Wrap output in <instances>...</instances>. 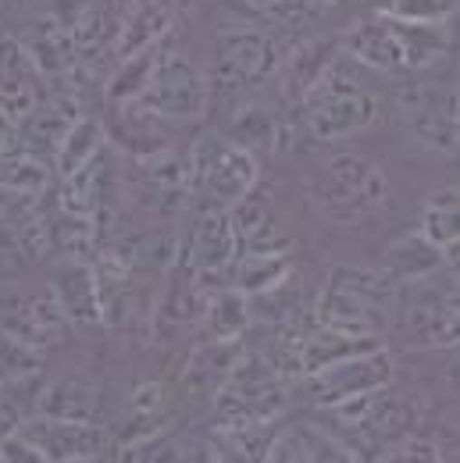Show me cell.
I'll list each match as a JSON object with an SVG mask.
<instances>
[{
  "label": "cell",
  "instance_id": "cell-1",
  "mask_svg": "<svg viewBox=\"0 0 460 463\" xmlns=\"http://www.w3.org/2000/svg\"><path fill=\"white\" fill-rule=\"evenodd\" d=\"M300 118L311 139L340 143L368 132L382 118V97L364 86L360 64L336 51V58L300 93Z\"/></svg>",
  "mask_w": 460,
  "mask_h": 463
},
{
  "label": "cell",
  "instance_id": "cell-2",
  "mask_svg": "<svg viewBox=\"0 0 460 463\" xmlns=\"http://www.w3.org/2000/svg\"><path fill=\"white\" fill-rule=\"evenodd\" d=\"M311 196L325 222L340 229H357L389 203V178L371 157L357 150H340L314 168Z\"/></svg>",
  "mask_w": 460,
  "mask_h": 463
},
{
  "label": "cell",
  "instance_id": "cell-3",
  "mask_svg": "<svg viewBox=\"0 0 460 463\" xmlns=\"http://www.w3.org/2000/svg\"><path fill=\"white\" fill-rule=\"evenodd\" d=\"M397 307V282L386 271L332 268L314 303V325L350 335H386L389 310Z\"/></svg>",
  "mask_w": 460,
  "mask_h": 463
},
{
  "label": "cell",
  "instance_id": "cell-4",
  "mask_svg": "<svg viewBox=\"0 0 460 463\" xmlns=\"http://www.w3.org/2000/svg\"><path fill=\"white\" fill-rule=\"evenodd\" d=\"M283 64H286V54L275 33L250 25V22L222 25L218 43H215V68L207 75L211 97L215 93H225V97L254 93L264 82H272L283 71Z\"/></svg>",
  "mask_w": 460,
  "mask_h": 463
},
{
  "label": "cell",
  "instance_id": "cell-5",
  "mask_svg": "<svg viewBox=\"0 0 460 463\" xmlns=\"http://www.w3.org/2000/svg\"><path fill=\"white\" fill-rule=\"evenodd\" d=\"M189 175L193 200H200V207L232 211L243 196L257 189L261 161L225 132H200L189 146Z\"/></svg>",
  "mask_w": 460,
  "mask_h": 463
},
{
  "label": "cell",
  "instance_id": "cell-6",
  "mask_svg": "<svg viewBox=\"0 0 460 463\" xmlns=\"http://www.w3.org/2000/svg\"><path fill=\"white\" fill-rule=\"evenodd\" d=\"M400 335L407 346L450 349L457 346V279H414L397 286Z\"/></svg>",
  "mask_w": 460,
  "mask_h": 463
},
{
  "label": "cell",
  "instance_id": "cell-7",
  "mask_svg": "<svg viewBox=\"0 0 460 463\" xmlns=\"http://www.w3.org/2000/svg\"><path fill=\"white\" fill-rule=\"evenodd\" d=\"M132 104L147 108L150 115L165 118V121H196L211 104V86L200 64L186 51H168V54L158 51L150 75Z\"/></svg>",
  "mask_w": 460,
  "mask_h": 463
},
{
  "label": "cell",
  "instance_id": "cell-8",
  "mask_svg": "<svg viewBox=\"0 0 460 463\" xmlns=\"http://www.w3.org/2000/svg\"><path fill=\"white\" fill-rule=\"evenodd\" d=\"M14 431L43 457V463H90L118 453V439L111 435V428L97 420L36 413V417H22Z\"/></svg>",
  "mask_w": 460,
  "mask_h": 463
},
{
  "label": "cell",
  "instance_id": "cell-9",
  "mask_svg": "<svg viewBox=\"0 0 460 463\" xmlns=\"http://www.w3.org/2000/svg\"><path fill=\"white\" fill-rule=\"evenodd\" d=\"M393 378H397V356L386 346H375L307 374V392H311V403L325 410L353 396L375 392L382 385H393Z\"/></svg>",
  "mask_w": 460,
  "mask_h": 463
},
{
  "label": "cell",
  "instance_id": "cell-10",
  "mask_svg": "<svg viewBox=\"0 0 460 463\" xmlns=\"http://www.w3.org/2000/svg\"><path fill=\"white\" fill-rule=\"evenodd\" d=\"M68 328H72V321L64 317L51 286L47 289L0 286V332L43 353L47 346L64 343Z\"/></svg>",
  "mask_w": 460,
  "mask_h": 463
},
{
  "label": "cell",
  "instance_id": "cell-11",
  "mask_svg": "<svg viewBox=\"0 0 460 463\" xmlns=\"http://www.w3.org/2000/svg\"><path fill=\"white\" fill-rule=\"evenodd\" d=\"M47 75L33 61L29 47L14 36H0V115L7 121H25L47 100Z\"/></svg>",
  "mask_w": 460,
  "mask_h": 463
},
{
  "label": "cell",
  "instance_id": "cell-12",
  "mask_svg": "<svg viewBox=\"0 0 460 463\" xmlns=\"http://www.w3.org/2000/svg\"><path fill=\"white\" fill-rule=\"evenodd\" d=\"M403 111L417 143L457 154V86H414L403 93Z\"/></svg>",
  "mask_w": 460,
  "mask_h": 463
},
{
  "label": "cell",
  "instance_id": "cell-13",
  "mask_svg": "<svg viewBox=\"0 0 460 463\" xmlns=\"http://www.w3.org/2000/svg\"><path fill=\"white\" fill-rule=\"evenodd\" d=\"M178 253L189 260V268L204 282H211L218 275H229L232 260L239 253V239H235V225H232L229 211L200 207L196 225L189 229V239L178 246Z\"/></svg>",
  "mask_w": 460,
  "mask_h": 463
},
{
  "label": "cell",
  "instance_id": "cell-14",
  "mask_svg": "<svg viewBox=\"0 0 460 463\" xmlns=\"http://www.w3.org/2000/svg\"><path fill=\"white\" fill-rule=\"evenodd\" d=\"M336 47L350 61H357L360 68H368V71H382V75L403 71L400 29L386 14H375V18H364V22L350 25L336 40Z\"/></svg>",
  "mask_w": 460,
  "mask_h": 463
},
{
  "label": "cell",
  "instance_id": "cell-15",
  "mask_svg": "<svg viewBox=\"0 0 460 463\" xmlns=\"http://www.w3.org/2000/svg\"><path fill=\"white\" fill-rule=\"evenodd\" d=\"M178 0H129L121 25L115 36V58H136L143 51H154L175 25Z\"/></svg>",
  "mask_w": 460,
  "mask_h": 463
},
{
  "label": "cell",
  "instance_id": "cell-16",
  "mask_svg": "<svg viewBox=\"0 0 460 463\" xmlns=\"http://www.w3.org/2000/svg\"><path fill=\"white\" fill-rule=\"evenodd\" d=\"M108 196H111V154L101 150L93 161H86L79 172L61 178L58 207L61 214L101 222L108 214Z\"/></svg>",
  "mask_w": 460,
  "mask_h": 463
},
{
  "label": "cell",
  "instance_id": "cell-17",
  "mask_svg": "<svg viewBox=\"0 0 460 463\" xmlns=\"http://www.w3.org/2000/svg\"><path fill=\"white\" fill-rule=\"evenodd\" d=\"M51 292L64 310V317L72 325H104L101 314V292L93 279V264L82 257H64L54 275H51Z\"/></svg>",
  "mask_w": 460,
  "mask_h": 463
},
{
  "label": "cell",
  "instance_id": "cell-18",
  "mask_svg": "<svg viewBox=\"0 0 460 463\" xmlns=\"http://www.w3.org/2000/svg\"><path fill=\"white\" fill-rule=\"evenodd\" d=\"M143 168V185H147V200L161 211L175 214L182 207L193 203V175H189V157H178L172 146L139 157Z\"/></svg>",
  "mask_w": 460,
  "mask_h": 463
},
{
  "label": "cell",
  "instance_id": "cell-19",
  "mask_svg": "<svg viewBox=\"0 0 460 463\" xmlns=\"http://www.w3.org/2000/svg\"><path fill=\"white\" fill-rule=\"evenodd\" d=\"M232 225H235V239H239V253H289V235L279 225L275 203L264 193H250L243 196L229 211Z\"/></svg>",
  "mask_w": 460,
  "mask_h": 463
},
{
  "label": "cell",
  "instance_id": "cell-20",
  "mask_svg": "<svg viewBox=\"0 0 460 463\" xmlns=\"http://www.w3.org/2000/svg\"><path fill=\"white\" fill-rule=\"evenodd\" d=\"M357 453L346 446L343 439H336L332 431L318 428V424H289L275 428L272 446L264 453V460H353Z\"/></svg>",
  "mask_w": 460,
  "mask_h": 463
},
{
  "label": "cell",
  "instance_id": "cell-21",
  "mask_svg": "<svg viewBox=\"0 0 460 463\" xmlns=\"http://www.w3.org/2000/svg\"><path fill=\"white\" fill-rule=\"evenodd\" d=\"M460 196L457 185H446L439 193L428 196V203L421 207V222H417V232L450 260L457 264V242H460Z\"/></svg>",
  "mask_w": 460,
  "mask_h": 463
},
{
  "label": "cell",
  "instance_id": "cell-22",
  "mask_svg": "<svg viewBox=\"0 0 460 463\" xmlns=\"http://www.w3.org/2000/svg\"><path fill=\"white\" fill-rule=\"evenodd\" d=\"M443 268H450V260L421 235V232H410V235H403L397 239L393 246H389V253H386V264H382V271L400 286V282H414V279H425V275H436V271H443Z\"/></svg>",
  "mask_w": 460,
  "mask_h": 463
},
{
  "label": "cell",
  "instance_id": "cell-23",
  "mask_svg": "<svg viewBox=\"0 0 460 463\" xmlns=\"http://www.w3.org/2000/svg\"><path fill=\"white\" fill-rule=\"evenodd\" d=\"M225 136L235 139L239 146H246L250 154H261V150H279L286 146V121L279 118V111L272 104H243L232 125L225 128Z\"/></svg>",
  "mask_w": 460,
  "mask_h": 463
},
{
  "label": "cell",
  "instance_id": "cell-24",
  "mask_svg": "<svg viewBox=\"0 0 460 463\" xmlns=\"http://www.w3.org/2000/svg\"><path fill=\"white\" fill-rule=\"evenodd\" d=\"M232 289H239L243 296H268L275 292L289 279V253H235L229 268Z\"/></svg>",
  "mask_w": 460,
  "mask_h": 463
},
{
  "label": "cell",
  "instance_id": "cell-25",
  "mask_svg": "<svg viewBox=\"0 0 460 463\" xmlns=\"http://www.w3.org/2000/svg\"><path fill=\"white\" fill-rule=\"evenodd\" d=\"M250 296H243L239 289H225V292H215L204 299V314H200V328L207 339L215 343H239V335H246L250 328Z\"/></svg>",
  "mask_w": 460,
  "mask_h": 463
},
{
  "label": "cell",
  "instance_id": "cell-26",
  "mask_svg": "<svg viewBox=\"0 0 460 463\" xmlns=\"http://www.w3.org/2000/svg\"><path fill=\"white\" fill-rule=\"evenodd\" d=\"M97 410H101V392L79 378H61L36 396V413H47V417L97 420Z\"/></svg>",
  "mask_w": 460,
  "mask_h": 463
},
{
  "label": "cell",
  "instance_id": "cell-27",
  "mask_svg": "<svg viewBox=\"0 0 460 463\" xmlns=\"http://www.w3.org/2000/svg\"><path fill=\"white\" fill-rule=\"evenodd\" d=\"M101 150H104V125H101L97 118L79 115L68 128H64V136H61L51 165H54L58 178H64V175L79 172L86 161H93Z\"/></svg>",
  "mask_w": 460,
  "mask_h": 463
},
{
  "label": "cell",
  "instance_id": "cell-28",
  "mask_svg": "<svg viewBox=\"0 0 460 463\" xmlns=\"http://www.w3.org/2000/svg\"><path fill=\"white\" fill-rule=\"evenodd\" d=\"M43 371V353L25 346L22 339L0 332V385L18 389V385H33Z\"/></svg>",
  "mask_w": 460,
  "mask_h": 463
},
{
  "label": "cell",
  "instance_id": "cell-29",
  "mask_svg": "<svg viewBox=\"0 0 460 463\" xmlns=\"http://www.w3.org/2000/svg\"><path fill=\"white\" fill-rule=\"evenodd\" d=\"M246 7L268 14L272 22L289 25V29H303V25H314L321 22L329 11H336L343 0H243Z\"/></svg>",
  "mask_w": 460,
  "mask_h": 463
},
{
  "label": "cell",
  "instance_id": "cell-30",
  "mask_svg": "<svg viewBox=\"0 0 460 463\" xmlns=\"http://www.w3.org/2000/svg\"><path fill=\"white\" fill-rule=\"evenodd\" d=\"M379 14L397 22H454L457 0H382Z\"/></svg>",
  "mask_w": 460,
  "mask_h": 463
},
{
  "label": "cell",
  "instance_id": "cell-31",
  "mask_svg": "<svg viewBox=\"0 0 460 463\" xmlns=\"http://www.w3.org/2000/svg\"><path fill=\"white\" fill-rule=\"evenodd\" d=\"M386 460H446V449L439 446V442H432V439H425V435H414V431H407L400 435L397 442H389L386 446V453H382Z\"/></svg>",
  "mask_w": 460,
  "mask_h": 463
},
{
  "label": "cell",
  "instance_id": "cell-32",
  "mask_svg": "<svg viewBox=\"0 0 460 463\" xmlns=\"http://www.w3.org/2000/svg\"><path fill=\"white\" fill-rule=\"evenodd\" d=\"M168 406V396H165V385L161 382H143L132 389L129 396V420H158Z\"/></svg>",
  "mask_w": 460,
  "mask_h": 463
},
{
  "label": "cell",
  "instance_id": "cell-33",
  "mask_svg": "<svg viewBox=\"0 0 460 463\" xmlns=\"http://www.w3.org/2000/svg\"><path fill=\"white\" fill-rule=\"evenodd\" d=\"M18 420H22L18 406H14V400L7 396V389L0 385V431H11V428H14Z\"/></svg>",
  "mask_w": 460,
  "mask_h": 463
}]
</instances>
